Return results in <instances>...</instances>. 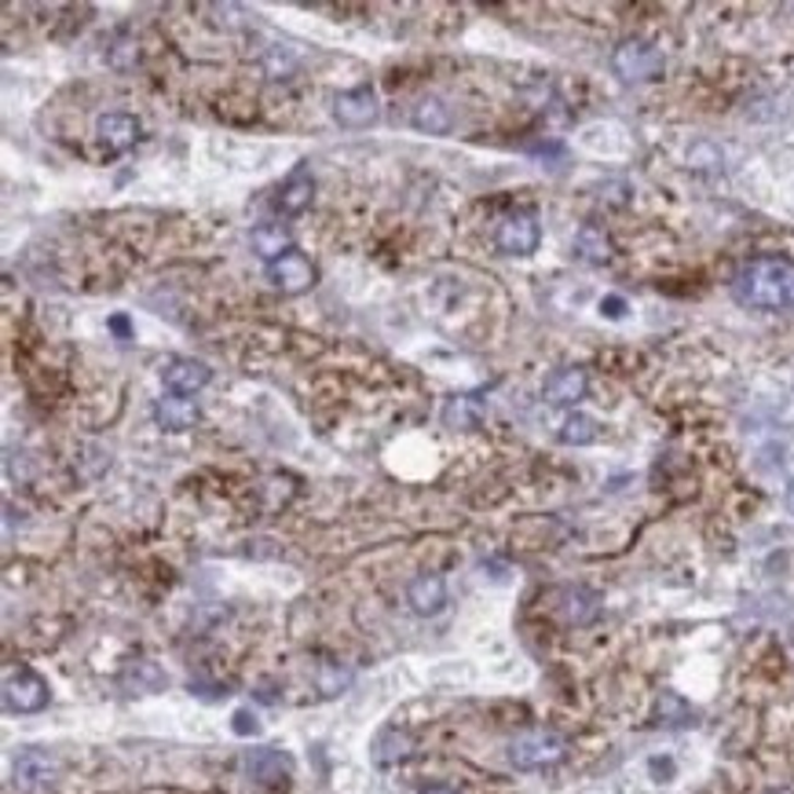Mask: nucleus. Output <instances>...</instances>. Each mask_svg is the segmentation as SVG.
<instances>
[{"label": "nucleus", "mask_w": 794, "mask_h": 794, "mask_svg": "<svg viewBox=\"0 0 794 794\" xmlns=\"http://www.w3.org/2000/svg\"><path fill=\"white\" fill-rule=\"evenodd\" d=\"M12 777H15V787H23L29 794H40L59 780V761L51 755H45V750H23L12 766Z\"/></svg>", "instance_id": "423d86ee"}, {"label": "nucleus", "mask_w": 794, "mask_h": 794, "mask_svg": "<svg viewBox=\"0 0 794 794\" xmlns=\"http://www.w3.org/2000/svg\"><path fill=\"white\" fill-rule=\"evenodd\" d=\"M129 685L135 688V692H158V688L165 685V677H162V671L154 663H135V666H129Z\"/></svg>", "instance_id": "b1692460"}, {"label": "nucleus", "mask_w": 794, "mask_h": 794, "mask_svg": "<svg viewBox=\"0 0 794 794\" xmlns=\"http://www.w3.org/2000/svg\"><path fill=\"white\" fill-rule=\"evenodd\" d=\"M48 682L34 671H12L4 677V707L12 714H37L48 707Z\"/></svg>", "instance_id": "20e7f679"}, {"label": "nucleus", "mask_w": 794, "mask_h": 794, "mask_svg": "<svg viewBox=\"0 0 794 794\" xmlns=\"http://www.w3.org/2000/svg\"><path fill=\"white\" fill-rule=\"evenodd\" d=\"M96 135L110 154H125L135 147V140H140V121L129 118V114H103L96 121Z\"/></svg>", "instance_id": "1a4fd4ad"}, {"label": "nucleus", "mask_w": 794, "mask_h": 794, "mask_svg": "<svg viewBox=\"0 0 794 794\" xmlns=\"http://www.w3.org/2000/svg\"><path fill=\"white\" fill-rule=\"evenodd\" d=\"M574 246H579V253L586 260H608V253H612L608 238H604V232H597V227H582L579 238H574Z\"/></svg>", "instance_id": "5701e85b"}, {"label": "nucleus", "mask_w": 794, "mask_h": 794, "mask_svg": "<svg viewBox=\"0 0 794 794\" xmlns=\"http://www.w3.org/2000/svg\"><path fill=\"white\" fill-rule=\"evenodd\" d=\"M268 279L275 282L282 294H305V289H311V282H316V268L308 264L305 253L289 249L286 257H279L275 264H268Z\"/></svg>", "instance_id": "0eeeda50"}, {"label": "nucleus", "mask_w": 794, "mask_h": 794, "mask_svg": "<svg viewBox=\"0 0 794 794\" xmlns=\"http://www.w3.org/2000/svg\"><path fill=\"white\" fill-rule=\"evenodd\" d=\"M414 129L428 135H447L451 132V110L440 99H422L414 107Z\"/></svg>", "instance_id": "f3484780"}, {"label": "nucleus", "mask_w": 794, "mask_h": 794, "mask_svg": "<svg viewBox=\"0 0 794 794\" xmlns=\"http://www.w3.org/2000/svg\"><path fill=\"white\" fill-rule=\"evenodd\" d=\"M736 300L747 308H791L794 305V264L780 257H761L736 275Z\"/></svg>", "instance_id": "f257e3e1"}, {"label": "nucleus", "mask_w": 794, "mask_h": 794, "mask_svg": "<svg viewBox=\"0 0 794 794\" xmlns=\"http://www.w3.org/2000/svg\"><path fill=\"white\" fill-rule=\"evenodd\" d=\"M311 194H316V180H311V173L305 169V165H297L294 176H289L286 187H282V194H279V209L289 216L305 213V209L311 205Z\"/></svg>", "instance_id": "4468645a"}, {"label": "nucleus", "mask_w": 794, "mask_h": 794, "mask_svg": "<svg viewBox=\"0 0 794 794\" xmlns=\"http://www.w3.org/2000/svg\"><path fill=\"white\" fill-rule=\"evenodd\" d=\"M564 758V739L557 733H546V728H531V733L517 736L509 744V761L517 769H546L557 766Z\"/></svg>", "instance_id": "f03ea898"}, {"label": "nucleus", "mask_w": 794, "mask_h": 794, "mask_svg": "<svg viewBox=\"0 0 794 794\" xmlns=\"http://www.w3.org/2000/svg\"><path fill=\"white\" fill-rule=\"evenodd\" d=\"M246 769L257 783H282L294 772V761H289V755H282V750H257V755L246 758Z\"/></svg>", "instance_id": "ddd939ff"}, {"label": "nucleus", "mask_w": 794, "mask_h": 794, "mask_svg": "<svg viewBox=\"0 0 794 794\" xmlns=\"http://www.w3.org/2000/svg\"><path fill=\"white\" fill-rule=\"evenodd\" d=\"M564 619L574 623V626H582V623H590V619H597V612H601V604L597 597H593L590 590H568L564 593Z\"/></svg>", "instance_id": "6ab92c4d"}, {"label": "nucleus", "mask_w": 794, "mask_h": 794, "mask_svg": "<svg viewBox=\"0 0 794 794\" xmlns=\"http://www.w3.org/2000/svg\"><path fill=\"white\" fill-rule=\"evenodd\" d=\"M422 794H458V791L447 787V783H432V787H422Z\"/></svg>", "instance_id": "bb28decb"}, {"label": "nucleus", "mask_w": 794, "mask_h": 794, "mask_svg": "<svg viewBox=\"0 0 794 794\" xmlns=\"http://www.w3.org/2000/svg\"><path fill=\"white\" fill-rule=\"evenodd\" d=\"M495 242L498 249L506 257H528V253H535L538 242H542V232H538V221H535V213H509L506 221L498 224V232H495Z\"/></svg>", "instance_id": "39448f33"}, {"label": "nucleus", "mask_w": 794, "mask_h": 794, "mask_svg": "<svg viewBox=\"0 0 794 794\" xmlns=\"http://www.w3.org/2000/svg\"><path fill=\"white\" fill-rule=\"evenodd\" d=\"M209 378H213V374H209L205 363H198V359H173L169 367H165V384H169L173 395L202 392L209 384Z\"/></svg>", "instance_id": "9d476101"}, {"label": "nucleus", "mask_w": 794, "mask_h": 794, "mask_svg": "<svg viewBox=\"0 0 794 794\" xmlns=\"http://www.w3.org/2000/svg\"><path fill=\"white\" fill-rule=\"evenodd\" d=\"M316 685H319V692L322 696H341L344 688L352 685V674L344 671V666H337V663H322L319 666V674H316Z\"/></svg>", "instance_id": "4be33fe9"}, {"label": "nucleus", "mask_w": 794, "mask_h": 794, "mask_svg": "<svg viewBox=\"0 0 794 794\" xmlns=\"http://www.w3.org/2000/svg\"><path fill=\"white\" fill-rule=\"evenodd\" d=\"M597 422L586 414H571L568 422H564L560 428V440L564 443H571V447H586V443H597Z\"/></svg>", "instance_id": "412c9836"}, {"label": "nucleus", "mask_w": 794, "mask_h": 794, "mask_svg": "<svg viewBox=\"0 0 794 794\" xmlns=\"http://www.w3.org/2000/svg\"><path fill=\"white\" fill-rule=\"evenodd\" d=\"M443 425L447 428H476L479 425V403L473 395H454L443 406Z\"/></svg>", "instance_id": "aec40b11"}, {"label": "nucleus", "mask_w": 794, "mask_h": 794, "mask_svg": "<svg viewBox=\"0 0 794 794\" xmlns=\"http://www.w3.org/2000/svg\"><path fill=\"white\" fill-rule=\"evenodd\" d=\"M333 118H337L344 129H367V125L378 118V96H374V88H352V92H341L337 99H333Z\"/></svg>", "instance_id": "6e6552de"}, {"label": "nucleus", "mask_w": 794, "mask_h": 794, "mask_svg": "<svg viewBox=\"0 0 794 794\" xmlns=\"http://www.w3.org/2000/svg\"><path fill=\"white\" fill-rule=\"evenodd\" d=\"M411 750H414V739L400 733V728H389V733H381L378 744H374V761H378V766H395V761L411 758Z\"/></svg>", "instance_id": "a211bd4d"}, {"label": "nucleus", "mask_w": 794, "mask_h": 794, "mask_svg": "<svg viewBox=\"0 0 794 794\" xmlns=\"http://www.w3.org/2000/svg\"><path fill=\"white\" fill-rule=\"evenodd\" d=\"M601 311H604V316H612V319H619L623 311H626V305H623L619 297H608V300H604V305H601Z\"/></svg>", "instance_id": "a878e982"}, {"label": "nucleus", "mask_w": 794, "mask_h": 794, "mask_svg": "<svg viewBox=\"0 0 794 794\" xmlns=\"http://www.w3.org/2000/svg\"><path fill=\"white\" fill-rule=\"evenodd\" d=\"M253 253L264 257L268 264H275L279 257L289 253V235L282 224H260L253 232Z\"/></svg>", "instance_id": "dca6fc26"}, {"label": "nucleus", "mask_w": 794, "mask_h": 794, "mask_svg": "<svg viewBox=\"0 0 794 794\" xmlns=\"http://www.w3.org/2000/svg\"><path fill=\"white\" fill-rule=\"evenodd\" d=\"M612 70L623 81H652L663 74V51L644 45V40H623L612 56Z\"/></svg>", "instance_id": "7ed1b4c3"}, {"label": "nucleus", "mask_w": 794, "mask_h": 794, "mask_svg": "<svg viewBox=\"0 0 794 794\" xmlns=\"http://www.w3.org/2000/svg\"><path fill=\"white\" fill-rule=\"evenodd\" d=\"M154 422H158L165 432H187L198 422V406L187 400V395H169V400L154 403Z\"/></svg>", "instance_id": "f8f14e48"}, {"label": "nucleus", "mask_w": 794, "mask_h": 794, "mask_svg": "<svg viewBox=\"0 0 794 794\" xmlns=\"http://www.w3.org/2000/svg\"><path fill=\"white\" fill-rule=\"evenodd\" d=\"M235 733H238V736L257 733V718L249 714V710H238V714H235Z\"/></svg>", "instance_id": "393cba45"}, {"label": "nucleus", "mask_w": 794, "mask_h": 794, "mask_svg": "<svg viewBox=\"0 0 794 794\" xmlns=\"http://www.w3.org/2000/svg\"><path fill=\"white\" fill-rule=\"evenodd\" d=\"M582 395H586V370H557L553 378L546 381V400L557 403V406H571L579 403Z\"/></svg>", "instance_id": "2eb2a0df"}, {"label": "nucleus", "mask_w": 794, "mask_h": 794, "mask_svg": "<svg viewBox=\"0 0 794 794\" xmlns=\"http://www.w3.org/2000/svg\"><path fill=\"white\" fill-rule=\"evenodd\" d=\"M406 601L417 615H436L447 604V586L440 574H417V579L406 586Z\"/></svg>", "instance_id": "9b49d317"}]
</instances>
